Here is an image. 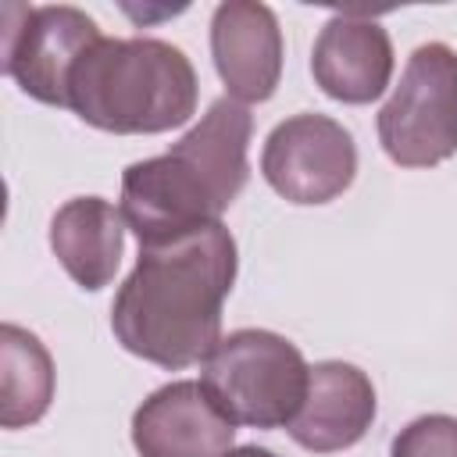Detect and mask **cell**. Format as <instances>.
I'll return each mask as SVG.
<instances>
[{
  "label": "cell",
  "instance_id": "obj_1",
  "mask_svg": "<svg viewBox=\"0 0 457 457\" xmlns=\"http://www.w3.org/2000/svg\"><path fill=\"white\" fill-rule=\"evenodd\" d=\"M236 268V239L221 221L161 246H139V261L111 303L114 339L168 371L207 361L221 343V307Z\"/></svg>",
  "mask_w": 457,
  "mask_h": 457
},
{
  "label": "cell",
  "instance_id": "obj_2",
  "mask_svg": "<svg viewBox=\"0 0 457 457\" xmlns=\"http://www.w3.org/2000/svg\"><path fill=\"white\" fill-rule=\"evenodd\" d=\"M250 136L253 114L246 104L218 96L168 154L129 164L121 218L139 246H161L214 225L250 179Z\"/></svg>",
  "mask_w": 457,
  "mask_h": 457
},
{
  "label": "cell",
  "instance_id": "obj_3",
  "mask_svg": "<svg viewBox=\"0 0 457 457\" xmlns=\"http://www.w3.org/2000/svg\"><path fill=\"white\" fill-rule=\"evenodd\" d=\"M200 82L189 57L150 36L100 39L79 61L68 107L93 129L118 136H154L196 114Z\"/></svg>",
  "mask_w": 457,
  "mask_h": 457
},
{
  "label": "cell",
  "instance_id": "obj_4",
  "mask_svg": "<svg viewBox=\"0 0 457 457\" xmlns=\"http://www.w3.org/2000/svg\"><path fill=\"white\" fill-rule=\"evenodd\" d=\"M311 364L300 346L268 328H236L207 353L200 382L232 425L278 428L303 403Z\"/></svg>",
  "mask_w": 457,
  "mask_h": 457
},
{
  "label": "cell",
  "instance_id": "obj_5",
  "mask_svg": "<svg viewBox=\"0 0 457 457\" xmlns=\"http://www.w3.org/2000/svg\"><path fill=\"white\" fill-rule=\"evenodd\" d=\"M378 143L400 168H432L457 154V50L421 43L378 111Z\"/></svg>",
  "mask_w": 457,
  "mask_h": 457
},
{
  "label": "cell",
  "instance_id": "obj_6",
  "mask_svg": "<svg viewBox=\"0 0 457 457\" xmlns=\"http://www.w3.org/2000/svg\"><path fill=\"white\" fill-rule=\"evenodd\" d=\"M96 21L68 4L25 7L4 4L0 29V68L18 89L39 104L68 107V86L93 43H100Z\"/></svg>",
  "mask_w": 457,
  "mask_h": 457
},
{
  "label": "cell",
  "instance_id": "obj_7",
  "mask_svg": "<svg viewBox=\"0 0 457 457\" xmlns=\"http://www.w3.org/2000/svg\"><path fill=\"white\" fill-rule=\"evenodd\" d=\"M261 175L289 204H328L343 196L357 175L353 136L328 114H293L268 132Z\"/></svg>",
  "mask_w": 457,
  "mask_h": 457
},
{
  "label": "cell",
  "instance_id": "obj_8",
  "mask_svg": "<svg viewBox=\"0 0 457 457\" xmlns=\"http://www.w3.org/2000/svg\"><path fill=\"white\" fill-rule=\"evenodd\" d=\"M232 439L236 425L204 382L193 378L154 389L132 414V446L139 457H225Z\"/></svg>",
  "mask_w": 457,
  "mask_h": 457
},
{
  "label": "cell",
  "instance_id": "obj_9",
  "mask_svg": "<svg viewBox=\"0 0 457 457\" xmlns=\"http://www.w3.org/2000/svg\"><path fill=\"white\" fill-rule=\"evenodd\" d=\"M214 68L239 104H261L282 79V29L268 4L225 0L211 18Z\"/></svg>",
  "mask_w": 457,
  "mask_h": 457
},
{
  "label": "cell",
  "instance_id": "obj_10",
  "mask_svg": "<svg viewBox=\"0 0 457 457\" xmlns=\"http://www.w3.org/2000/svg\"><path fill=\"white\" fill-rule=\"evenodd\" d=\"M375 411V386L357 364L321 361L311 364L303 403L286 432L296 446L311 453H336L364 439Z\"/></svg>",
  "mask_w": 457,
  "mask_h": 457
},
{
  "label": "cell",
  "instance_id": "obj_11",
  "mask_svg": "<svg viewBox=\"0 0 457 457\" xmlns=\"http://www.w3.org/2000/svg\"><path fill=\"white\" fill-rule=\"evenodd\" d=\"M311 75L325 96L343 104H371L393 79L389 32L361 14H336L321 25L311 50Z\"/></svg>",
  "mask_w": 457,
  "mask_h": 457
},
{
  "label": "cell",
  "instance_id": "obj_12",
  "mask_svg": "<svg viewBox=\"0 0 457 457\" xmlns=\"http://www.w3.org/2000/svg\"><path fill=\"white\" fill-rule=\"evenodd\" d=\"M50 250L61 268L89 293L114 282L125 250L121 207L100 196H75L50 218Z\"/></svg>",
  "mask_w": 457,
  "mask_h": 457
},
{
  "label": "cell",
  "instance_id": "obj_13",
  "mask_svg": "<svg viewBox=\"0 0 457 457\" xmlns=\"http://www.w3.org/2000/svg\"><path fill=\"white\" fill-rule=\"evenodd\" d=\"M54 400V357L21 325L0 328V425H36Z\"/></svg>",
  "mask_w": 457,
  "mask_h": 457
},
{
  "label": "cell",
  "instance_id": "obj_14",
  "mask_svg": "<svg viewBox=\"0 0 457 457\" xmlns=\"http://www.w3.org/2000/svg\"><path fill=\"white\" fill-rule=\"evenodd\" d=\"M389 457H457V418L421 414L393 436Z\"/></svg>",
  "mask_w": 457,
  "mask_h": 457
},
{
  "label": "cell",
  "instance_id": "obj_15",
  "mask_svg": "<svg viewBox=\"0 0 457 457\" xmlns=\"http://www.w3.org/2000/svg\"><path fill=\"white\" fill-rule=\"evenodd\" d=\"M225 457H275L268 446H257V443H250V446H232Z\"/></svg>",
  "mask_w": 457,
  "mask_h": 457
}]
</instances>
